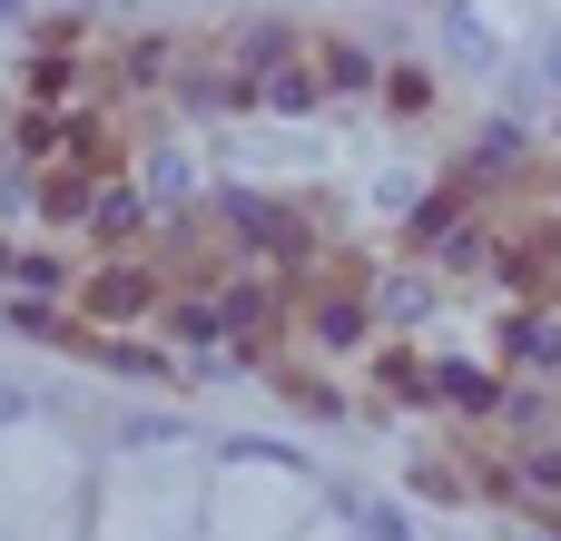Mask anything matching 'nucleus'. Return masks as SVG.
Returning <instances> with one entry per match:
<instances>
[{"label": "nucleus", "mask_w": 561, "mask_h": 541, "mask_svg": "<svg viewBox=\"0 0 561 541\" xmlns=\"http://www.w3.org/2000/svg\"><path fill=\"white\" fill-rule=\"evenodd\" d=\"M444 49H454V59H473V69H493V59H503V49H493V30H483V10H463V0L444 10Z\"/></svg>", "instance_id": "4"}, {"label": "nucleus", "mask_w": 561, "mask_h": 541, "mask_svg": "<svg viewBox=\"0 0 561 541\" xmlns=\"http://www.w3.org/2000/svg\"><path fill=\"white\" fill-rule=\"evenodd\" d=\"M434 394H444V404H463V414H503V384H483V375H463V365H444V375H434Z\"/></svg>", "instance_id": "7"}, {"label": "nucleus", "mask_w": 561, "mask_h": 541, "mask_svg": "<svg viewBox=\"0 0 561 541\" xmlns=\"http://www.w3.org/2000/svg\"><path fill=\"white\" fill-rule=\"evenodd\" d=\"M217 207H227V227H237V237H247L256 256H316V237H306V227H296L286 207H266V197H247V187H227Z\"/></svg>", "instance_id": "1"}, {"label": "nucleus", "mask_w": 561, "mask_h": 541, "mask_svg": "<svg viewBox=\"0 0 561 541\" xmlns=\"http://www.w3.org/2000/svg\"><path fill=\"white\" fill-rule=\"evenodd\" d=\"M503 365H513V375H542V384L561 375V315H552V306H542V315H513Z\"/></svg>", "instance_id": "2"}, {"label": "nucleus", "mask_w": 561, "mask_h": 541, "mask_svg": "<svg viewBox=\"0 0 561 541\" xmlns=\"http://www.w3.org/2000/svg\"><path fill=\"white\" fill-rule=\"evenodd\" d=\"M503 424H513V434H533V424L552 434V404H542V394H503Z\"/></svg>", "instance_id": "10"}, {"label": "nucleus", "mask_w": 561, "mask_h": 541, "mask_svg": "<svg viewBox=\"0 0 561 541\" xmlns=\"http://www.w3.org/2000/svg\"><path fill=\"white\" fill-rule=\"evenodd\" d=\"M325 79H345V89H365V79H375V59H365V49H325Z\"/></svg>", "instance_id": "11"}, {"label": "nucleus", "mask_w": 561, "mask_h": 541, "mask_svg": "<svg viewBox=\"0 0 561 541\" xmlns=\"http://www.w3.org/2000/svg\"><path fill=\"white\" fill-rule=\"evenodd\" d=\"M10 414H20V384H0V424H10Z\"/></svg>", "instance_id": "14"}, {"label": "nucleus", "mask_w": 561, "mask_h": 541, "mask_svg": "<svg viewBox=\"0 0 561 541\" xmlns=\"http://www.w3.org/2000/svg\"><path fill=\"white\" fill-rule=\"evenodd\" d=\"M533 541H561V532H533Z\"/></svg>", "instance_id": "16"}, {"label": "nucleus", "mask_w": 561, "mask_h": 541, "mask_svg": "<svg viewBox=\"0 0 561 541\" xmlns=\"http://www.w3.org/2000/svg\"><path fill=\"white\" fill-rule=\"evenodd\" d=\"M138 187H148V207H178V197H187V158H178V148H148Z\"/></svg>", "instance_id": "6"}, {"label": "nucleus", "mask_w": 561, "mask_h": 541, "mask_svg": "<svg viewBox=\"0 0 561 541\" xmlns=\"http://www.w3.org/2000/svg\"><path fill=\"white\" fill-rule=\"evenodd\" d=\"M138 296H148V286H138V276H128V266H118V276H99V306H108V315H128V306H138Z\"/></svg>", "instance_id": "13"}, {"label": "nucleus", "mask_w": 561, "mask_h": 541, "mask_svg": "<svg viewBox=\"0 0 561 541\" xmlns=\"http://www.w3.org/2000/svg\"><path fill=\"white\" fill-rule=\"evenodd\" d=\"M10 10H20V0H0V20H10Z\"/></svg>", "instance_id": "15"}, {"label": "nucleus", "mask_w": 561, "mask_h": 541, "mask_svg": "<svg viewBox=\"0 0 561 541\" xmlns=\"http://www.w3.org/2000/svg\"><path fill=\"white\" fill-rule=\"evenodd\" d=\"M306 335H316V345H365V306H355V296H316V306H306Z\"/></svg>", "instance_id": "3"}, {"label": "nucleus", "mask_w": 561, "mask_h": 541, "mask_svg": "<svg viewBox=\"0 0 561 541\" xmlns=\"http://www.w3.org/2000/svg\"><path fill=\"white\" fill-rule=\"evenodd\" d=\"M434 266H483V227H463V237H444V246H434Z\"/></svg>", "instance_id": "12"}, {"label": "nucleus", "mask_w": 561, "mask_h": 541, "mask_svg": "<svg viewBox=\"0 0 561 541\" xmlns=\"http://www.w3.org/2000/svg\"><path fill=\"white\" fill-rule=\"evenodd\" d=\"M39 207H49V217H89V168H49Z\"/></svg>", "instance_id": "8"}, {"label": "nucleus", "mask_w": 561, "mask_h": 541, "mask_svg": "<svg viewBox=\"0 0 561 541\" xmlns=\"http://www.w3.org/2000/svg\"><path fill=\"white\" fill-rule=\"evenodd\" d=\"M316 99H325V79H316V69H276V79L256 89V108H276V118H306Z\"/></svg>", "instance_id": "5"}, {"label": "nucleus", "mask_w": 561, "mask_h": 541, "mask_svg": "<svg viewBox=\"0 0 561 541\" xmlns=\"http://www.w3.org/2000/svg\"><path fill=\"white\" fill-rule=\"evenodd\" d=\"M424 296H434L424 276H394V286H375V315H385V325H414V315H424Z\"/></svg>", "instance_id": "9"}]
</instances>
